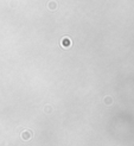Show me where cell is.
I'll list each match as a JSON object with an SVG mask.
<instances>
[{
    "mask_svg": "<svg viewBox=\"0 0 134 146\" xmlns=\"http://www.w3.org/2000/svg\"><path fill=\"white\" fill-rule=\"evenodd\" d=\"M62 45L64 46V48H68V46L71 45V41H70L69 38H63V41H62Z\"/></svg>",
    "mask_w": 134,
    "mask_h": 146,
    "instance_id": "obj_1",
    "label": "cell"
}]
</instances>
